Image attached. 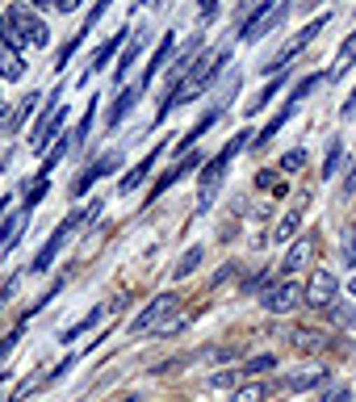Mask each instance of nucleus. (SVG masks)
<instances>
[{
    "instance_id": "nucleus-1",
    "label": "nucleus",
    "mask_w": 356,
    "mask_h": 402,
    "mask_svg": "<svg viewBox=\"0 0 356 402\" xmlns=\"http://www.w3.org/2000/svg\"><path fill=\"white\" fill-rule=\"evenodd\" d=\"M248 138H252V134H248V130H239V134H235V138H231V143H227V147H222L210 164H206V172H201V180H197V214H206V210L214 206V193H218V185L227 180L231 159L248 147Z\"/></svg>"
},
{
    "instance_id": "nucleus-2",
    "label": "nucleus",
    "mask_w": 356,
    "mask_h": 402,
    "mask_svg": "<svg viewBox=\"0 0 356 402\" xmlns=\"http://www.w3.org/2000/svg\"><path fill=\"white\" fill-rule=\"evenodd\" d=\"M285 21H290V0H260V4H256V13L243 21L239 38H243V42H256V38H264L269 29L285 25Z\"/></svg>"
},
{
    "instance_id": "nucleus-3",
    "label": "nucleus",
    "mask_w": 356,
    "mask_h": 402,
    "mask_svg": "<svg viewBox=\"0 0 356 402\" xmlns=\"http://www.w3.org/2000/svg\"><path fill=\"white\" fill-rule=\"evenodd\" d=\"M88 214H97V206H92V210H76V214H67V218H63V227H59V231H55V235H50V239L38 247V256H34V264H29V268H34V273H46V268L55 264V256L63 252L67 235H71L80 222H88Z\"/></svg>"
},
{
    "instance_id": "nucleus-4",
    "label": "nucleus",
    "mask_w": 356,
    "mask_h": 402,
    "mask_svg": "<svg viewBox=\"0 0 356 402\" xmlns=\"http://www.w3.org/2000/svg\"><path fill=\"white\" fill-rule=\"evenodd\" d=\"M4 21L13 25V34H17L25 46H46V25H42V21H38V13H34V8H25L21 0L4 13Z\"/></svg>"
},
{
    "instance_id": "nucleus-5",
    "label": "nucleus",
    "mask_w": 356,
    "mask_h": 402,
    "mask_svg": "<svg viewBox=\"0 0 356 402\" xmlns=\"http://www.w3.org/2000/svg\"><path fill=\"white\" fill-rule=\"evenodd\" d=\"M336 298H340V277H336L332 268H319V273L311 277V285H306L302 302H306V306H315V310H332V306H336Z\"/></svg>"
},
{
    "instance_id": "nucleus-6",
    "label": "nucleus",
    "mask_w": 356,
    "mask_h": 402,
    "mask_svg": "<svg viewBox=\"0 0 356 402\" xmlns=\"http://www.w3.org/2000/svg\"><path fill=\"white\" fill-rule=\"evenodd\" d=\"M176 306H180V298H176V294H159V298H155V302H147V306H143V315L130 323V336H147L151 327L159 331V327H164V319H168V315H176Z\"/></svg>"
},
{
    "instance_id": "nucleus-7",
    "label": "nucleus",
    "mask_w": 356,
    "mask_h": 402,
    "mask_svg": "<svg viewBox=\"0 0 356 402\" xmlns=\"http://www.w3.org/2000/svg\"><path fill=\"white\" fill-rule=\"evenodd\" d=\"M323 25H327V13H323V17H315V21H311V25H306V29H302L294 42H285V46H281V50H277V55H273L264 67H260V71H269V76H273V71H285V63H290V59H294L302 46H311V42L323 34Z\"/></svg>"
},
{
    "instance_id": "nucleus-8",
    "label": "nucleus",
    "mask_w": 356,
    "mask_h": 402,
    "mask_svg": "<svg viewBox=\"0 0 356 402\" xmlns=\"http://www.w3.org/2000/svg\"><path fill=\"white\" fill-rule=\"evenodd\" d=\"M302 285H294L290 277L285 281H277V285H269L264 294H260V306L264 310H273V315H285V310H294V306H302Z\"/></svg>"
},
{
    "instance_id": "nucleus-9",
    "label": "nucleus",
    "mask_w": 356,
    "mask_h": 402,
    "mask_svg": "<svg viewBox=\"0 0 356 402\" xmlns=\"http://www.w3.org/2000/svg\"><path fill=\"white\" fill-rule=\"evenodd\" d=\"M63 117H67L63 105H46V113L38 117V126H34V134H29V147H34V151H46V143L63 130Z\"/></svg>"
},
{
    "instance_id": "nucleus-10",
    "label": "nucleus",
    "mask_w": 356,
    "mask_h": 402,
    "mask_svg": "<svg viewBox=\"0 0 356 402\" xmlns=\"http://www.w3.org/2000/svg\"><path fill=\"white\" fill-rule=\"evenodd\" d=\"M315 247H319V239H315V235H298V239L290 243L285 260H281V277H294L298 268H306V264L315 260Z\"/></svg>"
},
{
    "instance_id": "nucleus-11",
    "label": "nucleus",
    "mask_w": 356,
    "mask_h": 402,
    "mask_svg": "<svg viewBox=\"0 0 356 402\" xmlns=\"http://www.w3.org/2000/svg\"><path fill=\"white\" fill-rule=\"evenodd\" d=\"M118 164H122V155H118V151H105V155H101V159H97V164H92V168L76 180V197H84V193H88V185H97L101 176H109Z\"/></svg>"
},
{
    "instance_id": "nucleus-12",
    "label": "nucleus",
    "mask_w": 356,
    "mask_h": 402,
    "mask_svg": "<svg viewBox=\"0 0 356 402\" xmlns=\"http://www.w3.org/2000/svg\"><path fill=\"white\" fill-rule=\"evenodd\" d=\"M353 63H356V29L344 38V46L336 50V59H332V71H327V80H344L348 71H353Z\"/></svg>"
},
{
    "instance_id": "nucleus-13",
    "label": "nucleus",
    "mask_w": 356,
    "mask_h": 402,
    "mask_svg": "<svg viewBox=\"0 0 356 402\" xmlns=\"http://www.w3.org/2000/svg\"><path fill=\"white\" fill-rule=\"evenodd\" d=\"M172 46H176V34H164V38H159V50L151 55V63H147V71H143V80H138V88H147V84L155 80V71H159V67L168 63V55H172Z\"/></svg>"
},
{
    "instance_id": "nucleus-14",
    "label": "nucleus",
    "mask_w": 356,
    "mask_h": 402,
    "mask_svg": "<svg viewBox=\"0 0 356 402\" xmlns=\"http://www.w3.org/2000/svg\"><path fill=\"white\" fill-rule=\"evenodd\" d=\"M197 164H201V155H197V151H193V155H189V159H180V164H176V168H168V172H164V180H159V185H155V189H151V201H155V197H164V193H168V189H172V185H176V180H180V176H185V172H189V168H197Z\"/></svg>"
},
{
    "instance_id": "nucleus-15",
    "label": "nucleus",
    "mask_w": 356,
    "mask_h": 402,
    "mask_svg": "<svg viewBox=\"0 0 356 402\" xmlns=\"http://www.w3.org/2000/svg\"><path fill=\"white\" fill-rule=\"evenodd\" d=\"M143 46H147V29H138V34H130V42H126V50H122V59H118V88H122V76L130 71V63L143 55Z\"/></svg>"
},
{
    "instance_id": "nucleus-16",
    "label": "nucleus",
    "mask_w": 356,
    "mask_h": 402,
    "mask_svg": "<svg viewBox=\"0 0 356 402\" xmlns=\"http://www.w3.org/2000/svg\"><path fill=\"white\" fill-rule=\"evenodd\" d=\"M138 84H126L122 88V96L113 101V109H109V126H122V117H130V109H134V101H138Z\"/></svg>"
},
{
    "instance_id": "nucleus-17",
    "label": "nucleus",
    "mask_w": 356,
    "mask_h": 402,
    "mask_svg": "<svg viewBox=\"0 0 356 402\" xmlns=\"http://www.w3.org/2000/svg\"><path fill=\"white\" fill-rule=\"evenodd\" d=\"M122 38H126V29H122V34H113V38H109L105 46H97V55H92V63H88V71H84V80H80V84H88V76H92V71L109 67V59H113V50L122 46Z\"/></svg>"
},
{
    "instance_id": "nucleus-18",
    "label": "nucleus",
    "mask_w": 356,
    "mask_h": 402,
    "mask_svg": "<svg viewBox=\"0 0 356 402\" xmlns=\"http://www.w3.org/2000/svg\"><path fill=\"white\" fill-rule=\"evenodd\" d=\"M294 113H298V105H294V101H285V105H281V109L273 113V122H269V126H264V130L256 134V147H264V143H269V138H273V134H277V130H281V126H285L290 117H294Z\"/></svg>"
},
{
    "instance_id": "nucleus-19",
    "label": "nucleus",
    "mask_w": 356,
    "mask_h": 402,
    "mask_svg": "<svg viewBox=\"0 0 356 402\" xmlns=\"http://www.w3.org/2000/svg\"><path fill=\"white\" fill-rule=\"evenodd\" d=\"M155 159H159V147H155V151H151V155H147V159H143V164H138V168H134L130 176H122V193H134V189H138V185H143V180L151 176Z\"/></svg>"
},
{
    "instance_id": "nucleus-20",
    "label": "nucleus",
    "mask_w": 356,
    "mask_h": 402,
    "mask_svg": "<svg viewBox=\"0 0 356 402\" xmlns=\"http://www.w3.org/2000/svg\"><path fill=\"white\" fill-rule=\"evenodd\" d=\"M21 231H25V210L4 218V227H0V252H8V247L17 243V235H21Z\"/></svg>"
},
{
    "instance_id": "nucleus-21",
    "label": "nucleus",
    "mask_w": 356,
    "mask_h": 402,
    "mask_svg": "<svg viewBox=\"0 0 356 402\" xmlns=\"http://www.w3.org/2000/svg\"><path fill=\"white\" fill-rule=\"evenodd\" d=\"M21 71H25V63L8 46H0V80H21Z\"/></svg>"
},
{
    "instance_id": "nucleus-22",
    "label": "nucleus",
    "mask_w": 356,
    "mask_h": 402,
    "mask_svg": "<svg viewBox=\"0 0 356 402\" xmlns=\"http://www.w3.org/2000/svg\"><path fill=\"white\" fill-rule=\"evenodd\" d=\"M281 84H285V76H281V71H277V76H273V80H269V88H264V92H260V96H256V101H252V105H248V113H260V109H264V105H269V101H273V96H277V92H281Z\"/></svg>"
},
{
    "instance_id": "nucleus-23",
    "label": "nucleus",
    "mask_w": 356,
    "mask_h": 402,
    "mask_svg": "<svg viewBox=\"0 0 356 402\" xmlns=\"http://www.w3.org/2000/svg\"><path fill=\"white\" fill-rule=\"evenodd\" d=\"M97 319H101V310H92V315H88V319H80V323H76V327H67V331H63V336H59V340H63V344H76V340H80V336H88V331H92V327H97Z\"/></svg>"
},
{
    "instance_id": "nucleus-24",
    "label": "nucleus",
    "mask_w": 356,
    "mask_h": 402,
    "mask_svg": "<svg viewBox=\"0 0 356 402\" xmlns=\"http://www.w3.org/2000/svg\"><path fill=\"white\" fill-rule=\"evenodd\" d=\"M197 264H201V247H189V252H185V256L176 260V268H172V277L180 281V277H189V273H193Z\"/></svg>"
},
{
    "instance_id": "nucleus-25",
    "label": "nucleus",
    "mask_w": 356,
    "mask_h": 402,
    "mask_svg": "<svg viewBox=\"0 0 356 402\" xmlns=\"http://www.w3.org/2000/svg\"><path fill=\"white\" fill-rule=\"evenodd\" d=\"M210 126H214V113H206V117H201V122H197V126H193V134H189V138H180V143H176V155H185V151H189V147H193V143H197V138H201V134H206V130H210Z\"/></svg>"
},
{
    "instance_id": "nucleus-26",
    "label": "nucleus",
    "mask_w": 356,
    "mask_h": 402,
    "mask_svg": "<svg viewBox=\"0 0 356 402\" xmlns=\"http://www.w3.org/2000/svg\"><path fill=\"white\" fill-rule=\"evenodd\" d=\"M340 164H344V143L336 138V143H332V151H327V159H323V180H327V176H336V172H340Z\"/></svg>"
},
{
    "instance_id": "nucleus-27",
    "label": "nucleus",
    "mask_w": 356,
    "mask_h": 402,
    "mask_svg": "<svg viewBox=\"0 0 356 402\" xmlns=\"http://www.w3.org/2000/svg\"><path fill=\"white\" fill-rule=\"evenodd\" d=\"M327 382V373H311V378H290L285 382V390L290 394H302V390H311V386H323Z\"/></svg>"
},
{
    "instance_id": "nucleus-28",
    "label": "nucleus",
    "mask_w": 356,
    "mask_h": 402,
    "mask_svg": "<svg viewBox=\"0 0 356 402\" xmlns=\"http://www.w3.org/2000/svg\"><path fill=\"white\" fill-rule=\"evenodd\" d=\"M42 197H46V176H38V180H34V189H29V193H25V201H21V210H25V214H29V210H34V206H38V201H42Z\"/></svg>"
},
{
    "instance_id": "nucleus-29",
    "label": "nucleus",
    "mask_w": 356,
    "mask_h": 402,
    "mask_svg": "<svg viewBox=\"0 0 356 402\" xmlns=\"http://www.w3.org/2000/svg\"><path fill=\"white\" fill-rule=\"evenodd\" d=\"M264 399H269V386H243V390H235L231 402H264Z\"/></svg>"
},
{
    "instance_id": "nucleus-30",
    "label": "nucleus",
    "mask_w": 356,
    "mask_h": 402,
    "mask_svg": "<svg viewBox=\"0 0 356 402\" xmlns=\"http://www.w3.org/2000/svg\"><path fill=\"white\" fill-rule=\"evenodd\" d=\"M327 315H332V319H336L340 327H356V306H340V302H336V306H332Z\"/></svg>"
},
{
    "instance_id": "nucleus-31",
    "label": "nucleus",
    "mask_w": 356,
    "mask_h": 402,
    "mask_svg": "<svg viewBox=\"0 0 356 402\" xmlns=\"http://www.w3.org/2000/svg\"><path fill=\"white\" fill-rule=\"evenodd\" d=\"M302 164H306V151H302V147H298V151H285V155H281V164H277V168H281V172H298V168H302Z\"/></svg>"
},
{
    "instance_id": "nucleus-32",
    "label": "nucleus",
    "mask_w": 356,
    "mask_h": 402,
    "mask_svg": "<svg viewBox=\"0 0 356 402\" xmlns=\"http://www.w3.org/2000/svg\"><path fill=\"white\" fill-rule=\"evenodd\" d=\"M109 4H113V0H97V4H92V13H88V17H84V25H80V34H84V38H88V29L105 17V8H109Z\"/></svg>"
},
{
    "instance_id": "nucleus-33",
    "label": "nucleus",
    "mask_w": 356,
    "mask_h": 402,
    "mask_svg": "<svg viewBox=\"0 0 356 402\" xmlns=\"http://www.w3.org/2000/svg\"><path fill=\"white\" fill-rule=\"evenodd\" d=\"M21 336H25V327H21V323H17V327H13V331H8V336H4V340H0V361H4V357H8V352H13V348H17V344H21Z\"/></svg>"
},
{
    "instance_id": "nucleus-34",
    "label": "nucleus",
    "mask_w": 356,
    "mask_h": 402,
    "mask_svg": "<svg viewBox=\"0 0 356 402\" xmlns=\"http://www.w3.org/2000/svg\"><path fill=\"white\" fill-rule=\"evenodd\" d=\"M294 231H298V214H290V218L277 227V235H273V239H277V243H290V239H294Z\"/></svg>"
},
{
    "instance_id": "nucleus-35",
    "label": "nucleus",
    "mask_w": 356,
    "mask_h": 402,
    "mask_svg": "<svg viewBox=\"0 0 356 402\" xmlns=\"http://www.w3.org/2000/svg\"><path fill=\"white\" fill-rule=\"evenodd\" d=\"M273 365H277V357L264 352V357H252V361L243 365V373H264V369H273Z\"/></svg>"
},
{
    "instance_id": "nucleus-36",
    "label": "nucleus",
    "mask_w": 356,
    "mask_h": 402,
    "mask_svg": "<svg viewBox=\"0 0 356 402\" xmlns=\"http://www.w3.org/2000/svg\"><path fill=\"white\" fill-rule=\"evenodd\" d=\"M38 101H42V96H25V101L17 105V113H13V126H21V122H25V117L34 113V105H38Z\"/></svg>"
},
{
    "instance_id": "nucleus-37",
    "label": "nucleus",
    "mask_w": 356,
    "mask_h": 402,
    "mask_svg": "<svg viewBox=\"0 0 356 402\" xmlns=\"http://www.w3.org/2000/svg\"><path fill=\"white\" fill-rule=\"evenodd\" d=\"M323 402H353V390L336 382V386H327V394H323Z\"/></svg>"
},
{
    "instance_id": "nucleus-38",
    "label": "nucleus",
    "mask_w": 356,
    "mask_h": 402,
    "mask_svg": "<svg viewBox=\"0 0 356 402\" xmlns=\"http://www.w3.org/2000/svg\"><path fill=\"white\" fill-rule=\"evenodd\" d=\"M340 113H344V117H353V113H356V88L348 92V101H344V109H340Z\"/></svg>"
},
{
    "instance_id": "nucleus-39",
    "label": "nucleus",
    "mask_w": 356,
    "mask_h": 402,
    "mask_svg": "<svg viewBox=\"0 0 356 402\" xmlns=\"http://www.w3.org/2000/svg\"><path fill=\"white\" fill-rule=\"evenodd\" d=\"M256 185H260V189H273V185H277V176H273V172H264V176H256Z\"/></svg>"
},
{
    "instance_id": "nucleus-40",
    "label": "nucleus",
    "mask_w": 356,
    "mask_h": 402,
    "mask_svg": "<svg viewBox=\"0 0 356 402\" xmlns=\"http://www.w3.org/2000/svg\"><path fill=\"white\" fill-rule=\"evenodd\" d=\"M218 13V0H201V17H214Z\"/></svg>"
},
{
    "instance_id": "nucleus-41",
    "label": "nucleus",
    "mask_w": 356,
    "mask_h": 402,
    "mask_svg": "<svg viewBox=\"0 0 356 402\" xmlns=\"http://www.w3.org/2000/svg\"><path fill=\"white\" fill-rule=\"evenodd\" d=\"M76 4H80V0H55V8H59V13H71Z\"/></svg>"
},
{
    "instance_id": "nucleus-42",
    "label": "nucleus",
    "mask_w": 356,
    "mask_h": 402,
    "mask_svg": "<svg viewBox=\"0 0 356 402\" xmlns=\"http://www.w3.org/2000/svg\"><path fill=\"white\" fill-rule=\"evenodd\" d=\"M344 193H356V168L348 172V180H344Z\"/></svg>"
},
{
    "instance_id": "nucleus-43",
    "label": "nucleus",
    "mask_w": 356,
    "mask_h": 402,
    "mask_svg": "<svg viewBox=\"0 0 356 402\" xmlns=\"http://www.w3.org/2000/svg\"><path fill=\"white\" fill-rule=\"evenodd\" d=\"M34 8H55V0H34Z\"/></svg>"
},
{
    "instance_id": "nucleus-44",
    "label": "nucleus",
    "mask_w": 356,
    "mask_h": 402,
    "mask_svg": "<svg viewBox=\"0 0 356 402\" xmlns=\"http://www.w3.org/2000/svg\"><path fill=\"white\" fill-rule=\"evenodd\" d=\"M348 294H353V298H356V277H353V281H348Z\"/></svg>"
},
{
    "instance_id": "nucleus-45",
    "label": "nucleus",
    "mask_w": 356,
    "mask_h": 402,
    "mask_svg": "<svg viewBox=\"0 0 356 402\" xmlns=\"http://www.w3.org/2000/svg\"><path fill=\"white\" fill-rule=\"evenodd\" d=\"M122 402H138V399H134V394H126V399H122Z\"/></svg>"
},
{
    "instance_id": "nucleus-46",
    "label": "nucleus",
    "mask_w": 356,
    "mask_h": 402,
    "mask_svg": "<svg viewBox=\"0 0 356 402\" xmlns=\"http://www.w3.org/2000/svg\"><path fill=\"white\" fill-rule=\"evenodd\" d=\"M4 201H8V197H0V214H4Z\"/></svg>"
},
{
    "instance_id": "nucleus-47",
    "label": "nucleus",
    "mask_w": 356,
    "mask_h": 402,
    "mask_svg": "<svg viewBox=\"0 0 356 402\" xmlns=\"http://www.w3.org/2000/svg\"><path fill=\"white\" fill-rule=\"evenodd\" d=\"M138 4H147V0H138Z\"/></svg>"
},
{
    "instance_id": "nucleus-48",
    "label": "nucleus",
    "mask_w": 356,
    "mask_h": 402,
    "mask_svg": "<svg viewBox=\"0 0 356 402\" xmlns=\"http://www.w3.org/2000/svg\"><path fill=\"white\" fill-rule=\"evenodd\" d=\"M0 25H4V17H0Z\"/></svg>"
}]
</instances>
